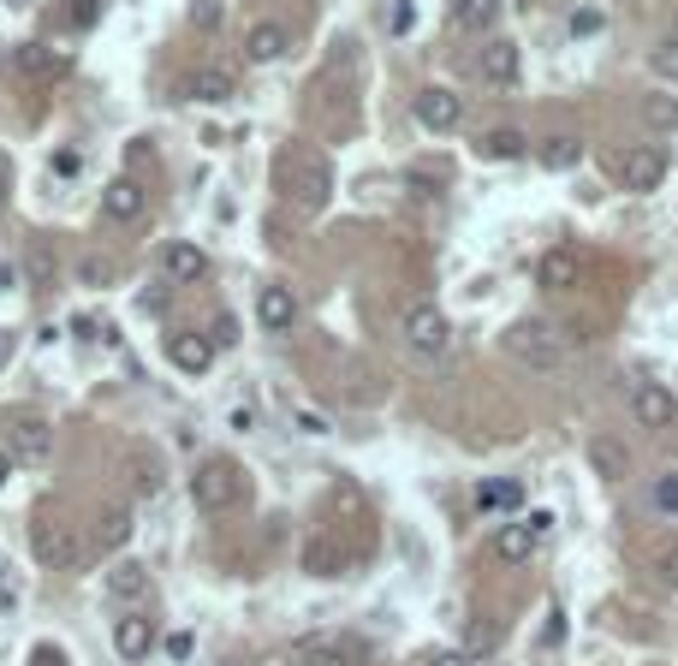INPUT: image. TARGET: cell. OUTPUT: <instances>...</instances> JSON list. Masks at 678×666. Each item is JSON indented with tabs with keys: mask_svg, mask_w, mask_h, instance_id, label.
I'll return each instance as SVG.
<instances>
[{
	"mask_svg": "<svg viewBox=\"0 0 678 666\" xmlns=\"http://www.w3.org/2000/svg\"><path fill=\"white\" fill-rule=\"evenodd\" d=\"M452 19H459V31H489V24L500 19V0H459Z\"/></svg>",
	"mask_w": 678,
	"mask_h": 666,
	"instance_id": "obj_26",
	"label": "cell"
},
{
	"mask_svg": "<svg viewBox=\"0 0 678 666\" xmlns=\"http://www.w3.org/2000/svg\"><path fill=\"white\" fill-rule=\"evenodd\" d=\"M477 66H482V78H489V84H500V90L518 84V48H512V42H489Z\"/></svg>",
	"mask_w": 678,
	"mask_h": 666,
	"instance_id": "obj_17",
	"label": "cell"
},
{
	"mask_svg": "<svg viewBox=\"0 0 678 666\" xmlns=\"http://www.w3.org/2000/svg\"><path fill=\"white\" fill-rule=\"evenodd\" d=\"M167 358H173V369H185V375H209L215 339H203V334H173V339H167Z\"/></svg>",
	"mask_w": 678,
	"mask_h": 666,
	"instance_id": "obj_9",
	"label": "cell"
},
{
	"mask_svg": "<svg viewBox=\"0 0 678 666\" xmlns=\"http://www.w3.org/2000/svg\"><path fill=\"white\" fill-rule=\"evenodd\" d=\"M36 554L48 559V566H78L84 547H78V536H61V529H36Z\"/></svg>",
	"mask_w": 678,
	"mask_h": 666,
	"instance_id": "obj_20",
	"label": "cell"
},
{
	"mask_svg": "<svg viewBox=\"0 0 678 666\" xmlns=\"http://www.w3.org/2000/svg\"><path fill=\"white\" fill-rule=\"evenodd\" d=\"M161 274H167V280H179V286H190V280H203V274H209V256H203V244L173 239V244H161Z\"/></svg>",
	"mask_w": 678,
	"mask_h": 666,
	"instance_id": "obj_8",
	"label": "cell"
},
{
	"mask_svg": "<svg viewBox=\"0 0 678 666\" xmlns=\"http://www.w3.org/2000/svg\"><path fill=\"white\" fill-rule=\"evenodd\" d=\"M387 31H393V36H405V31H411V7H405V0H400V7H393V19H387Z\"/></svg>",
	"mask_w": 678,
	"mask_h": 666,
	"instance_id": "obj_45",
	"label": "cell"
},
{
	"mask_svg": "<svg viewBox=\"0 0 678 666\" xmlns=\"http://www.w3.org/2000/svg\"><path fill=\"white\" fill-rule=\"evenodd\" d=\"M36 666H61V655H54V648H42V655H36Z\"/></svg>",
	"mask_w": 678,
	"mask_h": 666,
	"instance_id": "obj_49",
	"label": "cell"
},
{
	"mask_svg": "<svg viewBox=\"0 0 678 666\" xmlns=\"http://www.w3.org/2000/svg\"><path fill=\"white\" fill-rule=\"evenodd\" d=\"M524 524H529V529H536V536H548V529H554V512H529V517H524Z\"/></svg>",
	"mask_w": 678,
	"mask_h": 666,
	"instance_id": "obj_46",
	"label": "cell"
},
{
	"mask_svg": "<svg viewBox=\"0 0 678 666\" xmlns=\"http://www.w3.org/2000/svg\"><path fill=\"white\" fill-rule=\"evenodd\" d=\"M190 648H197V636H190V631H173V636H167V655H173V660H185Z\"/></svg>",
	"mask_w": 678,
	"mask_h": 666,
	"instance_id": "obj_42",
	"label": "cell"
},
{
	"mask_svg": "<svg viewBox=\"0 0 678 666\" xmlns=\"http://www.w3.org/2000/svg\"><path fill=\"white\" fill-rule=\"evenodd\" d=\"M48 173H54V179H78V173H84V150H78V143H61V150L48 155Z\"/></svg>",
	"mask_w": 678,
	"mask_h": 666,
	"instance_id": "obj_28",
	"label": "cell"
},
{
	"mask_svg": "<svg viewBox=\"0 0 678 666\" xmlns=\"http://www.w3.org/2000/svg\"><path fill=\"white\" fill-rule=\"evenodd\" d=\"M101 215L120 220V227H125V220H138L143 215V185L138 179H113L108 190H101Z\"/></svg>",
	"mask_w": 678,
	"mask_h": 666,
	"instance_id": "obj_15",
	"label": "cell"
},
{
	"mask_svg": "<svg viewBox=\"0 0 678 666\" xmlns=\"http://www.w3.org/2000/svg\"><path fill=\"white\" fill-rule=\"evenodd\" d=\"M672 36H678V24H672Z\"/></svg>",
	"mask_w": 678,
	"mask_h": 666,
	"instance_id": "obj_52",
	"label": "cell"
},
{
	"mask_svg": "<svg viewBox=\"0 0 678 666\" xmlns=\"http://www.w3.org/2000/svg\"><path fill=\"white\" fill-rule=\"evenodd\" d=\"M12 280H19V274H12L7 262H0V292H12Z\"/></svg>",
	"mask_w": 678,
	"mask_h": 666,
	"instance_id": "obj_48",
	"label": "cell"
},
{
	"mask_svg": "<svg viewBox=\"0 0 678 666\" xmlns=\"http://www.w3.org/2000/svg\"><path fill=\"white\" fill-rule=\"evenodd\" d=\"M601 24H608V19H601L595 7H578V12H571V36H595Z\"/></svg>",
	"mask_w": 678,
	"mask_h": 666,
	"instance_id": "obj_36",
	"label": "cell"
},
{
	"mask_svg": "<svg viewBox=\"0 0 678 666\" xmlns=\"http://www.w3.org/2000/svg\"><path fill=\"white\" fill-rule=\"evenodd\" d=\"M536 529H529V524H518V517H506V524H500L494 529V559H506V566H524V559L529 554H536Z\"/></svg>",
	"mask_w": 678,
	"mask_h": 666,
	"instance_id": "obj_13",
	"label": "cell"
},
{
	"mask_svg": "<svg viewBox=\"0 0 678 666\" xmlns=\"http://www.w3.org/2000/svg\"><path fill=\"white\" fill-rule=\"evenodd\" d=\"M583 280V262H578V250H548V256H542V292H571Z\"/></svg>",
	"mask_w": 678,
	"mask_h": 666,
	"instance_id": "obj_14",
	"label": "cell"
},
{
	"mask_svg": "<svg viewBox=\"0 0 678 666\" xmlns=\"http://www.w3.org/2000/svg\"><path fill=\"white\" fill-rule=\"evenodd\" d=\"M506 351H512L524 369H542V375L566 363V339H559V328H554V321H542V316L512 321V328H506Z\"/></svg>",
	"mask_w": 678,
	"mask_h": 666,
	"instance_id": "obj_1",
	"label": "cell"
},
{
	"mask_svg": "<svg viewBox=\"0 0 678 666\" xmlns=\"http://www.w3.org/2000/svg\"><path fill=\"white\" fill-rule=\"evenodd\" d=\"M304 666H358V648L333 643V636H309V643H304Z\"/></svg>",
	"mask_w": 678,
	"mask_h": 666,
	"instance_id": "obj_21",
	"label": "cell"
},
{
	"mask_svg": "<svg viewBox=\"0 0 678 666\" xmlns=\"http://www.w3.org/2000/svg\"><path fill=\"white\" fill-rule=\"evenodd\" d=\"M190 24H203V31H215V24H220V7H215V0H203V7L190 12Z\"/></svg>",
	"mask_w": 678,
	"mask_h": 666,
	"instance_id": "obj_43",
	"label": "cell"
},
{
	"mask_svg": "<svg viewBox=\"0 0 678 666\" xmlns=\"http://www.w3.org/2000/svg\"><path fill=\"white\" fill-rule=\"evenodd\" d=\"M12 351H19V339H12V334H0V369L12 363Z\"/></svg>",
	"mask_w": 678,
	"mask_h": 666,
	"instance_id": "obj_47",
	"label": "cell"
},
{
	"mask_svg": "<svg viewBox=\"0 0 678 666\" xmlns=\"http://www.w3.org/2000/svg\"><path fill=\"white\" fill-rule=\"evenodd\" d=\"M429 666H470L464 648H440V655H429Z\"/></svg>",
	"mask_w": 678,
	"mask_h": 666,
	"instance_id": "obj_44",
	"label": "cell"
},
{
	"mask_svg": "<svg viewBox=\"0 0 678 666\" xmlns=\"http://www.w3.org/2000/svg\"><path fill=\"white\" fill-rule=\"evenodd\" d=\"M256 321H262L269 334H286L292 321H298V298H292L286 286H262V292H256Z\"/></svg>",
	"mask_w": 678,
	"mask_h": 666,
	"instance_id": "obj_11",
	"label": "cell"
},
{
	"mask_svg": "<svg viewBox=\"0 0 678 666\" xmlns=\"http://www.w3.org/2000/svg\"><path fill=\"white\" fill-rule=\"evenodd\" d=\"M0 190H7V161H0Z\"/></svg>",
	"mask_w": 678,
	"mask_h": 666,
	"instance_id": "obj_51",
	"label": "cell"
},
{
	"mask_svg": "<svg viewBox=\"0 0 678 666\" xmlns=\"http://www.w3.org/2000/svg\"><path fill=\"white\" fill-rule=\"evenodd\" d=\"M185 96H190V101H227V96H232V72H220V66L190 72V78H185Z\"/></svg>",
	"mask_w": 678,
	"mask_h": 666,
	"instance_id": "obj_18",
	"label": "cell"
},
{
	"mask_svg": "<svg viewBox=\"0 0 678 666\" xmlns=\"http://www.w3.org/2000/svg\"><path fill=\"white\" fill-rule=\"evenodd\" d=\"M500 643V631H494V619H477V631H470V643H464V655H482V648H494Z\"/></svg>",
	"mask_w": 678,
	"mask_h": 666,
	"instance_id": "obj_35",
	"label": "cell"
},
{
	"mask_svg": "<svg viewBox=\"0 0 678 666\" xmlns=\"http://www.w3.org/2000/svg\"><path fill=\"white\" fill-rule=\"evenodd\" d=\"M655 577H660L667 589H678V536H667V542L655 547Z\"/></svg>",
	"mask_w": 678,
	"mask_h": 666,
	"instance_id": "obj_29",
	"label": "cell"
},
{
	"mask_svg": "<svg viewBox=\"0 0 678 666\" xmlns=\"http://www.w3.org/2000/svg\"><path fill=\"white\" fill-rule=\"evenodd\" d=\"M672 155L660 150V143H643V150H625V161H619V179H625L631 190H655L660 179H667Z\"/></svg>",
	"mask_w": 678,
	"mask_h": 666,
	"instance_id": "obj_5",
	"label": "cell"
},
{
	"mask_svg": "<svg viewBox=\"0 0 678 666\" xmlns=\"http://www.w3.org/2000/svg\"><path fill=\"white\" fill-rule=\"evenodd\" d=\"M643 125L648 131H678V101L672 96H648L643 101Z\"/></svg>",
	"mask_w": 678,
	"mask_h": 666,
	"instance_id": "obj_27",
	"label": "cell"
},
{
	"mask_svg": "<svg viewBox=\"0 0 678 666\" xmlns=\"http://www.w3.org/2000/svg\"><path fill=\"white\" fill-rule=\"evenodd\" d=\"M655 506L667 512V517H678V477H660L655 482Z\"/></svg>",
	"mask_w": 678,
	"mask_h": 666,
	"instance_id": "obj_37",
	"label": "cell"
},
{
	"mask_svg": "<svg viewBox=\"0 0 678 666\" xmlns=\"http://www.w3.org/2000/svg\"><path fill=\"white\" fill-rule=\"evenodd\" d=\"M405 346L417 351V358H447L452 351V321L440 316L435 304H411L405 309Z\"/></svg>",
	"mask_w": 678,
	"mask_h": 666,
	"instance_id": "obj_2",
	"label": "cell"
},
{
	"mask_svg": "<svg viewBox=\"0 0 678 666\" xmlns=\"http://www.w3.org/2000/svg\"><path fill=\"white\" fill-rule=\"evenodd\" d=\"M554 643H566V613H548V631H542V643H536V648L548 655Z\"/></svg>",
	"mask_w": 678,
	"mask_h": 666,
	"instance_id": "obj_38",
	"label": "cell"
},
{
	"mask_svg": "<svg viewBox=\"0 0 678 666\" xmlns=\"http://www.w3.org/2000/svg\"><path fill=\"white\" fill-rule=\"evenodd\" d=\"M292 417H298V428H304V435H328V417H316V411H292Z\"/></svg>",
	"mask_w": 678,
	"mask_h": 666,
	"instance_id": "obj_41",
	"label": "cell"
},
{
	"mask_svg": "<svg viewBox=\"0 0 678 666\" xmlns=\"http://www.w3.org/2000/svg\"><path fill=\"white\" fill-rule=\"evenodd\" d=\"M155 619L150 613H120L113 619V648H120V660H150L155 655Z\"/></svg>",
	"mask_w": 678,
	"mask_h": 666,
	"instance_id": "obj_6",
	"label": "cell"
},
{
	"mask_svg": "<svg viewBox=\"0 0 678 666\" xmlns=\"http://www.w3.org/2000/svg\"><path fill=\"white\" fill-rule=\"evenodd\" d=\"M482 155H489V161H524L529 143H524L518 125H500V131H489V138H482Z\"/></svg>",
	"mask_w": 678,
	"mask_h": 666,
	"instance_id": "obj_22",
	"label": "cell"
},
{
	"mask_svg": "<svg viewBox=\"0 0 678 666\" xmlns=\"http://www.w3.org/2000/svg\"><path fill=\"white\" fill-rule=\"evenodd\" d=\"M328 197V167L321 161H309V173H304V203H321Z\"/></svg>",
	"mask_w": 678,
	"mask_h": 666,
	"instance_id": "obj_33",
	"label": "cell"
},
{
	"mask_svg": "<svg viewBox=\"0 0 678 666\" xmlns=\"http://www.w3.org/2000/svg\"><path fill=\"white\" fill-rule=\"evenodd\" d=\"M655 72H660V78H672V84H678V36H667V42H660V48H655Z\"/></svg>",
	"mask_w": 678,
	"mask_h": 666,
	"instance_id": "obj_34",
	"label": "cell"
},
{
	"mask_svg": "<svg viewBox=\"0 0 678 666\" xmlns=\"http://www.w3.org/2000/svg\"><path fill=\"white\" fill-rule=\"evenodd\" d=\"M101 542H108V547H125L131 542V512L125 506H113L108 517H101Z\"/></svg>",
	"mask_w": 678,
	"mask_h": 666,
	"instance_id": "obj_30",
	"label": "cell"
},
{
	"mask_svg": "<svg viewBox=\"0 0 678 666\" xmlns=\"http://www.w3.org/2000/svg\"><path fill=\"white\" fill-rule=\"evenodd\" d=\"M12 61H19V72H24V78H36V84H48V78H61V72H66V61L48 48V42H24Z\"/></svg>",
	"mask_w": 678,
	"mask_h": 666,
	"instance_id": "obj_16",
	"label": "cell"
},
{
	"mask_svg": "<svg viewBox=\"0 0 678 666\" xmlns=\"http://www.w3.org/2000/svg\"><path fill=\"white\" fill-rule=\"evenodd\" d=\"M220 346H239V321H232V316L215 321V351H220Z\"/></svg>",
	"mask_w": 678,
	"mask_h": 666,
	"instance_id": "obj_40",
	"label": "cell"
},
{
	"mask_svg": "<svg viewBox=\"0 0 678 666\" xmlns=\"http://www.w3.org/2000/svg\"><path fill=\"white\" fill-rule=\"evenodd\" d=\"M108 589H113V596H120V601H143V589H150V571H143L138 559H125V566H113Z\"/></svg>",
	"mask_w": 678,
	"mask_h": 666,
	"instance_id": "obj_25",
	"label": "cell"
},
{
	"mask_svg": "<svg viewBox=\"0 0 678 666\" xmlns=\"http://www.w3.org/2000/svg\"><path fill=\"white\" fill-rule=\"evenodd\" d=\"M578 161H583V143L578 138H559V131H554V138L542 143V167H548V173H571Z\"/></svg>",
	"mask_w": 678,
	"mask_h": 666,
	"instance_id": "obj_24",
	"label": "cell"
},
{
	"mask_svg": "<svg viewBox=\"0 0 678 666\" xmlns=\"http://www.w3.org/2000/svg\"><path fill=\"white\" fill-rule=\"evenodd\" d=\"M589 465H595L608 482H625V470H631V452L619 447V440H595V447H589Z\"/></svg>",
	"mask_w": 678,
	"mask_h": 666,
	"instance_id": "obj_23",
	"label": "cell"
},
{
	"mask_svg": "<svg viewBox=\"0 0 678 666\" xmlns=\"http://www.w3.org/2000/svg\"><path fill=\"white\" fill-rule=\"evenodd\" d=\"M477 506H482V512H518V506H524V482H506V477L482 482V488H477Z\"/></svg>",
	"mask_w": 678,
	"mask_h": 666,
	"instance_id": "obj_19",
	"label": "cell"
},
{
	"mask_svg": "<svg viewBox=\"0 0 678 666\" xmlns=\"http://www.w3.org/2000/svg\"><path fill=\"white\" fill-rule=\"evenodd\" d=\"M464 120V101L452 90H440V84H429V90H417V125L423 131H452Z\"/></svg>",
	"mask_w": 678,
	"mask_h": 666,
	"instance_id": "obj_7",
	"label": "cell"
},
{
	"mask_svg": "<svg viewBox=\"0 0 678 666\" xmlns=\"http://www.w3.org/2000/svg\"><path fill=\"white\" fill-rule=\"evenodd\" d=\"M0 613H19V583H12L7 566H0Z\"/></svg>",
	"mask_w": 678,
	"mask_h": 666,
	"instance_id": "obj_39",
	"label": "cell"
},
{
	"mask_svg": "<svg viewBox=\"0 0 678 666\" xmlns=\"http://www.w3.org/2000/svg\"><path fill=\"white\" fill-rule=\"evenodd\" d=\"M7 477H12V458H7V452H0V488H7Z\"/></svg>",
	"mask_w": 678,
	"mask_h": 666,
	"instance_id": "obj_50",
	"label": "cell"
},
{
	"mask_svg": "<svg viewBox=\"0 0 678 666\" xmlns=\"http://www.w3.org/2000/svg\"><path fill=\"white\" fill-rule=\"evenodd\" d=\"M304 566H309V571H321V577L339 571V547H328V542H309V547H304Z\"/></svg>",
	"mask_w": 678,
	"mask_h": 666,
	"instance_id": "obj_31",
	"label": "cell"
},
{
	"mask_svg": "<svg viewBox=\"0 0 678 666\" xmlns=\"http://www.w3.org/2000/svg\"><path fill=\"white\" fill-rule=\"evenodd\" d=\"M631 417H637L648 435L672 428V423H678V398H672V387H660V381H643V387H631Z\"/></svg>",
	"mask_w": 678,
	"mask_h": 666,
	"instance_id": "obj_3",
	"label": "cell"
},
{
	"mask_svg": "<svg viewBox=\"0 0 678 666\" xmlns=\"http://www.w3.org/2000/svg\"><path fill=\"white\" fill-rule=\"evenodd\" d=\"M48 452H54V428L48 423H19L12 428V452L7 458H19V465H48Z\"/></svg>",
	"mask_w": 678,
	"mask_h": 666,
	"instance_id": "obj_12",
	"label": "cell"
},
{
	"mask_svg": "<svg viewBox=\"0 0 678 666\" xmlns=\"http://www.w3.org/2000/svg\"><path fill=\"white\" fill-rule=\"evenodd\" d=\"M232 500H239V470H232L227 458H209V465L197 470V506L203 512H227Z\"/></svg>",
	"mask_w": 678,
	"mask_h": 666,
	"instance_id": "obj_4",
	"label": "cell"
},
{
	"mask_svg": "<svg viewBox=\"0 0 678 666\" xmlns=\"http://www.w3.org/2000/svg\"><path fill=\"white\" fill-rule=\"evenodd\" d=\"M286 48H292V31H286V24H274V19H256V24H250V36H244V54H250V61H256V66L280 61V54H286Z\"/></svg>",
	"mask_w": 678,
	"mask_h": 666,
	"instance_id": "obj_10",
	"label": "cell"
},
{
	"mask_svg": "<svg viewBox=\"0 0 678 666\" xmlns=\"http://www.w3.org/2000/svg\"><path fill=\"white\" fill-rule=\"evenodd\" d=\"M131 470H138V494H155V488H161V470H155V458H150V452L131 458Z\"/></svg>",
	"mask_w": 678,
	"mask_h": 666,
	"instance_id": "obj_32",
	"label": "cell"
}]
</instances>
